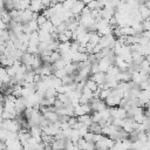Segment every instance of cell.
<instances>
[{
  "instance_id": "obj_1",
  "label": "cell",
  "mask_w": 150,
  "mask_h": 150,
  "mask_svg": "<svg viewBox=\"0 0 150 150\" xmlns=\"http://www.w3.org/2000/svg\"><path fill=\"white\" fill-rule=\"evenodd\" d=\"M1 129H5L9 132H19L21 129L20 123L16 120H1Z\"/></svg>"
},
{
  "instance_id": "obj_2",
  "label": "cell",
  "mask_w": 150,
  "mask_h": 150,
  "mask_svg": "<svg viewBox=\"0 0 150 150\" xmlns=\"http://www.w3.org/2000/svg\"><path fill=\"white\" fill-rule=\"evenodd\" d=\"M89 104H90V107H91V109H93V112H94V111H103L104 109L109 108V107L107 105L105 101H104V100H101V98H98V97H94V98L90 101Z\"/></svg>"
},
{
  "instance_id": "obj_3",
  "label": "cell",
  "mask_w": 150,
  "mask_h": 150,
  "mask_svg": "<svg viewBox=\"0 0 150 150\" xmlns=\"http://www.w3.org/2000/svg\"><path fill=\"white\" fill-rule=\"evenodd\" d=\"M84 8H86V4L83 1H81V0H77V1L74 2V5H73V7H71L70 11H71V13H73V15L75 18H79L82 14V12H83Z\"/></svg>"
},
{
  "instance_id": "obj_4",
  "label": "cell",
  "mask_w": 150,
  "mask_h": 150,
  "mask_svg": "<svg viewBox=\"0 0 150 150\" xmlns=\"http://www.w3.org/2000/svg\"><path fill=\"white\" fill-rule=\"evenodd\" d=\"M45 6H43V4H42V1L41 0H32V2H30V5H29V9L33 12V13H39V14H41L43 11H45Z\"/></svg>"
},
{
  "instance_id": "obj_5",
  "label": "cell",
  "mask_w": 150,
  "mask_h": 150,
  "mask_svg": "<svg viewBox=\"0 0 150 150\" xmlns=\"http://www.w3.org/2000/svg\"><path fill=\"white\" fill-rule=\"evenodd\" d=\"M43 116H45L50 123H59L60 115H59L56 111H46V112H43Z\"/></svg>"
},
{
  "instance_id": "obj_6",
  "label": "cell",
  "mask_w": 150,
  "mask_h": 150,
  "mask_svg": "<svg viewBox=\"0 0 150 150\" xmlns=\"http://www.w3.org/2000/svg\"><path fill=\"white\" fill-rule=\"evenodd\" d=\"M111 66H112V64L110 63V61H109L107 57H103V59H101V60L98 61V68H100V71H104V73H107L108 69H109Z\"/></svg>"
},
{
  "instance_id": "obj_7",
  "label": "cell",
  "mask_w": 150,
  "mask_h": 150,
  "mask_svg": "<svg viewBox=\"0 0 150 150\" xmlns=\"http://www.w3.org/2000/svg\"><path fill=\"white\" fill-rule=\"evenodd\" d=\"M143 20H149L150 19V8H148L145 5H139V8H138Z\"/></svg>"
},
{
  "instance_id": "obj_8",
  "label": "cell",
  "mask_w": 150,
  "mask_h": 150,
  "mask_svg": "<svg viewBox=\"0 0 150 150\" xmlns=\"http://www.w3.org/2000/svg\"><path fill=\"white\" fill-rule=\"evenodd\" d=\"M79 121L82 122L83 124H86L87 127H90V124L94 122V121H93V116H91V114H86V115L79 116Z\"/></svg>"
},
{
  "instance_id": "obj_9",
  "label": "cell",
  "mask_w": 150,
  "mask_h": 150,
  "mask_svg": "<svg viewBox=\"0 0 150 150\" xmlns=\"http://www.w3.org/2000/svg\"><path fill=\"white\" fill-rule=\"evenodd\" d=\"M86 87H87L88 89H90L93 93H95V91L98 89V84H97L93 79H88V80L86 81Z\"/></svg>"
},
{
  "instance_id": "obj_10",
  "label": "cell",
  "mask_w": 150,
  "mask_h": 150,
  "mask_svg": "<svg viewBox=\"0 0 150 150\" xmlns=\"http://www.w3.org/2000/svg\"><path fill=\"white\" fill-rule=\"evenodd\" d=\"M102 127L100 125V123H97V122H93L91 124H90V127H89V131H91V132H94V134H102Z\"/></svg>"
},
{
  "instance_id": "obj_11",
  "label": "cell",
  "mask_w": 150,
  "mask_h": 150,
  "mask_svg": "<svg viewBox=\"0 0 150 150\" xmlns=\"http://www.w3.org/2000/svg\"><path fill=\"white\" fill-rule=\"evenodd\" d=\"M54 75L56 76V77H59V79H63V77H66L68 74H67V70H66V68H63V69H57V70H55V73H54Z\"/></svg>"
},
{
  "instance_id": "obj_12",
  "label": "cell",
  "mask_w": 150,
  "mask_h": 150,
  "mask_svg": "<svg viewBox=\"0 0 150 150\" xmlns=\"http://www.w3.org/2000/svg\"><path fill=\"white\" fill-rule=\"evenodd\" d=\"M90 11H96V9H100V7H98V1L97 0H91L89 4H87L86 5Z\"/></svg>"
},
{
  "instance_id": "obj_13",
  "label": "cell",
  "mask_w": 150,
  "mask_h": 150,
  "mask_svg": "<svg viewBox=\"0 0 150 150\" xmlns=\"http://www.w3.org/2000/svg\"><path fill=\"white\" fill-rule=\"evenodd\" d=\"M36 21H38V23H39V26L41 27L42 25H45V23H46V22L48 21V19H47V18H46V16H45V15H43L42 13H41V14H40V15L38 16V19H36Z\"/></svg>"
},
{
  "instance_id": "obj_14",
  "label": "cell",
  "mask_w": 150,
  "mask_h": 150,
  "mask_svg": "<svg viewBox=\"0 0 150 150\" xmlns=\"http://www.w3.org/2000/svg\"><path fill=\"white\" fill-rule=\"evenodd\" d=\"M144 115L146 116V117H149L150 116V101L145 104V109H144Z\"/></svg>"
},
{
  "instance_id": "obj_15",
  "label": "cell",
  "mask_w": 150,
  "mask_h": 150,
  "mask_svg": "<svg viewBox=\"0 0 150 150\" xmlns=\"http://www.w3.org/2000/svg\"><path fill=\"white\" fill-rule=\"evenodd\" d=\"M143 123H144V125L146 127V130H150V116H149V117H146V118H145V121H144Z\"/></svg>"
},
{
  "instance_id": "obj_16",
  "label": "cell",
  "mask_w": 150,
  "mask_h": 150,
  "mask_svg": "<svg viewBox=\"0 0 150 150\" xmlns=\"http://www.w3.org/2000/svg\"><path fill=\"white\" fill-rule=\"evenodd\" d=\"M145 60H146V61L149 62V64H150V55H146V56H145Z\"/></svg>"
},
{
  "instance_id": "obj_17",
  "label": "cell",
  "mask_w": 150,
  "mask_h": 150,
  "mask_svg": "<svg viewBox=\"0 0 150 150\" xmlns=\"http://www.w3.org/2000/svg\"><path fill=\"white\" fill-rule=\"evenodd\" d=\"M108 150H111V149H108Z\"/></svg>"
}]
</instances>
